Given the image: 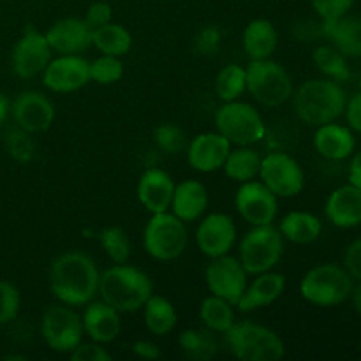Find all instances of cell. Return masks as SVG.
Masks as SVG:
<instances>
[{
	"instance_id": "obj_16",
	"label": "cell",
	"mask_w": 361,
	"mask_h": 361,
	"mask_svg": "<svg viewBox=\"0 0 361 361\" xmlns=\"http://www.w3.org/2000/svg\"><path fill=\"white\" fill-rule=\"evenodd\" d=\"M11 115L20 129L27 133H44L55 122V108L39 92H21L11 104Z\"/></svg>"
},
{
	"instance_id": "obj_8",
	"label": "cell",
	"mask_w": 361,
	"mask_h": 361,
	"mask_svg": "<svg viewBox=\"0 0 361 361\" xmlns=\"http://www.w3.org/2000/svg\"><path fill=\"white\" fill-rule=\"evenodd\" d=\"M189 243L185 222L175 214H152L143 233V245L148 256L157 261H173L183 254Z\"/></svg>"
},
{
	"instance_id": "obj_48",
	"label": "cell",
	"mask_w": 361,
	"mask_h": 361,
	"mask_svg": "<svg viewBox=\"0 0 361 361\" xmlns=\"http://www.w3.org/2000/svg\"><path fill=\"white\" fill-rule=\"evenodd\" d=\"M349 183H353V185L361 189V152L356 154L351 166H349Z\"/></svg>"
},
{
	"instance_id": "obj_43",
	"label": "cell",
	"mask_w": 361,
	"mask_h": 361,
	"mask_svg": "<svg viewBox=\"0 0 361 361\" xmlns=\"http://www.w3.org/2000/svg\"><path fill=\"white\" fill-rule=\"evenodd\" d=\"M69 358L73 361H111V353L104 348V344H97L92 341L90 344L81 342L74 351L69 353Z\"/></svg>"
},
{
	"instance_id": "obj_37",
	"label": "cell",
	"mask_w": 361,
	"mask_h": 361,
	"mask_svg": "<svg viewBox=\"0 0 361 361\" xmlns=\"http://www.w3.org/2000/svg\"><path fill=\"white\" fill-rule=\"evenodd\" d=\"M6 150L11 157L14 159L20 164H28V162L34 159L35 155V145L34 140L30 137V133L20 129V127H14V129L7 130L6 134Z\"/></svg>"
},
{
	"instance_id": "obj_51",
	"label": "cell",
	"mask_w": 361,
	"mask_h": 361,
	"mask_svg": "<svg viewBox=\"0 0 361 361\" xmlns=\"http://www.w3.org/2000/svg\"><path fill=\"white\" fill-rule=\"evenodd\" d=\"M360 90H361V78H360Z\"/></svg>"
},
{
	"instance_id": "obj_50",
	"label": "cell",
	"mask_w": 361,
	"mask_h": 361,
	"mask_svg": "<svg viewBox=\"0 0 361 361\" xmlns=\"http://www.w3.org/2000/svg\"><path fill=\"white\" fill-rule=\"evenodd\" d=\"M351 293H353V305H355V309L361 314V286H358V288Z\"/></svg>"
},
{
	"instance_id": "obj_31",
	"label": "cell",
	"mask_w": 361,
	"mask_h": 361,
	"mask_svg": "<svg viewBox=\"0 0 361 361\" xmlns=\"http://www.w3.org/2000/svg\"><path fill=\"white\" fill-rule=\"evenodd\" d=\"M180 348L187 358L194 361H210L217 356V334L208 328H190L180 335Z\"/></svg>"
},
{
	"instance_id": "obj_6",
	"label": "cell",
	"mask_w": 361,
	"mask_h": 361,
	"mask_svg": "<svg viewBox=\"0 0 361 361\" xmlns=\"http://www.w3.org/2000/svg\"><path fill=\"white\" fill-rule=\"evenodd\" d=\"M215 126L217 133L236 147H252L267 137L263 116L247 102H224L215 113Z\"/></svg>"
},
{
	"instance_id": "obj_3",
	"label": "cell",
	"mask_w": 361,
	"mask_h": 361,
	"mask_svg": "<svg viewBox=\"0 0 361 361\" xmlns=\"http://www.w3.org/2000/svg\"><path fill=\"white\" fill-rule=\"evenodd\" d=\"M293 104L302 122L319 127L335 122L344 113L348 97L337 81L310 80L293 92Z\"/></svg>"
},
{
	"instance_id": "obj_34",
	"label": "cell",
	"mask_w": 361,
	"mask_h": 361,
	"mask_svg": "<svg viewBox=\"0 0 361 361\" xmlns=\"http://www.w3.org/2000/svg\"><path fill=\"white\" fill-rule=\"evenodd\" d=\"M247 90V73L245 67H240L236 63L222 67L215 80V92L219 99L224 102L238 101L240 95Z\"/></svg>"
},
{
	"instance_id": "obj_29",
	"label": "cell",
	"mask_w": 361,
	"mask_h": 361,
	"mask_svg": "<svg viewBox=\"0 0 361 361\" xmlns=\"http://www.w3.org/2000/svg\"><path fill=\"white\" fill-rule=\"evenodd\" d=\"M143 314L147 330L154 334L155 337L171 334L178 323V314H176L175 305L164 296L152 295L143 305Z\"/></svg>"
},
{
	"instance_id": "obj_49",
	"label": "cell",
	"mask_w": 361,
	"mask_h": 361,
	"mask_svg": "<svg viewBox=\"0 0 361 361\" xmlns=\"http://www.w3.org/2000/svg\"><path fill=\"white\" fill-rule=\"evenodd\" d=\"M11 113V104H9V99L6 97V95L0 92V126H2L4 122H6L7 115Z\"/></svg>"
},
{
	"instance_id": "obj_40",
	"label": "cell",
	"mask_w": 361,
	"mask_h": 361,
	"mask_svg": "<svg viewBox=\"0 0 361 361\" xmlns=\"http://www.w3.org/2000/svg\"><path fill=\"white\" fill-rule=\"evenodd\" d=\"M20 305L21 296L16 286L7 281H0V326L16 319Z\"/></svg>"
},
{
	"instance_id": "obj_18",
	"label": "cell",
	"mask_w": 361,
	"mask_h": 361,
	"mask_svg": "<svg viewBox=\"0 0 361 361\" xmlns=\"http://www.w3.org/2000/svg\"><path fill=\"white\" fill-rule=\"evenodd\" d=\"M233 145L221 133L197 134L187 145V161L200 173L217 171L224 166Z\"/></svg>"
},
{
	"instance_id": "obj_25",
	"label": "cell",
	"mask_w": 361,
	"mask_h": 361,
	"mask_svg": "<svg viewBox=\"0 0 361 361\" xmlns=\"http://www.w3.org/2000/svg\"><path fill=\"white\" fill-rule=\"evenodd\" d=\"M321 32L344 56H361V18L345 14L338 20H321Z\"/></svg>"
},
{
	"instance_id": "obj_41",
	"label": "cell",
	"mask_w": 361,
	"mask_h": 361,
	"mask_svg": "<svg viewBox=\"0 0 361 361\" xmlns=\"http://www.w3.org/2000/svg\"><path fill=\"white\" fill-rule=\"evenodd\" d=\"M355 0H312V7L319 14L321 20L330 21L345 16L353 7Z\"/></svg>"
},
{
	"instance_id": "obj_7",
	"label": "cell",
	"mask_w": 361,
	"mask_h": 361,
	"mask_svg": "<svg viewBox=\"0 0 361 361\" xmlns=\"http://www.w3.org/2000/svg\"><path fill=\"white\" fill-rule=\"evenodd\" d=\"M353 281L348 270L337 264H319L305 274L300 284V293L316 307H337L349 298Z\"/></svg>"
},
{
	"instance_id": "obj_1",
	"label": "cell",
	"mask_w": 361,
	"mask_h": 361,
	"mask_svg": "<svg viewBox=\"0 0 361 361\" xmlns=\"http://www.w3.org/2000/svg\"><path fill=\"white\" fill-rule=\"evenodd\" d=\"M99 274L88 254L69 250L56 257L49 268V289L60 303L81 307L99 295Z\"/></svg>"
},
{
	"instance_id": "obj_23",
	"label": "cell",
	"mask_w": 361,
	"mask_h": 361,
	"mask_svg": "<svg viewBox=\"0 0 361 361\" xmlns=\"http://www.w3.org/2000/svg\"><path fill=\"white\" fill-rule=\"evenodd\" d=\"M326 215L337 228L361 224V189L353 183L335 189L326 201Z\"/></svg>"
},
{
	"instance_id": "obj_33",
	"label": "cell",
	"mask_w": 361,
	"mask_h": 361,
	"mask_svg": "<svg viewBox=\"0 0 361 361\" xmlns=\"http://www.w3.org/2000/svg\"><path fill=\"white\" fill-rule=\"evenodd\" d=\"M200 317L203 321L204 328L215 331V334L224 335L229 328L235 324V305L226 302L224 298L210 295L201 302Z\"/></svg>"
},
{
	"instance_id": "obj_42",
	"label": "cell",
	"mask_w": 361,
	"mask_h": 361,
	"mask_svg": "<svg viewBox=\"0 0 361 361\" xmlns=\"http://www.w3.org/2000/svg\"><path fill=\"white\" fill-rule=\"evenodd\" d=\"M222 42V34L217 27L210 25V27H204L200 34L194 39V48L200 55H215L221 48Z\"/></svg>"
},
{
	"instance_id": "obj_5",
	"label": "cell",
	"mask_w": 361,
	"mask_h": 361,
	"mask_svg": "<svg viewBox=\"0 0 361 361\" xmlns=\"http://www.w3.org/2000/svg\"><path fill=\"white\" fill-rule=\"evenodd\" d=\"M247 73V92L264 108H277L293 97V80L281 63L267 60H250Z\"/></svg>"
},
{
	"instance_id": "obj_12",
	"label": "cell",
	"mask_w": 361,
	"mask_h": 361,
	"mask_svg": "<svg viewBox=\"0 0 361 361\" xmlns=\"http://www.w3.org/2000/svg\"><path fill=\"white\" fill-rule=\"evenodd\" d=\"M53 59V49L44 34L28 25L20 41L11 53V66L14 74L21 80H32L44 73L46 66Z\"/></svg>"
},
{
	"instance_id": "obj_30",
	"label": "cell",
	"mask_w": 361,
	"mask_h": 361,
	"mask_svg": "<svg viewBox=\"0 0 361 361\" xmlns=\"http://www.w3.org/2000/svg\"><path fill=\"white\" fill-rule=\"evenodd\" d=\"M92 46H95L101 55L123 56L133 48V35L126 27L109 21L92 30Z\"/></svg>"
},
{
	"instance_id": "obj_24",
	"label": "cell",
	"mask_w": 361,
	"mask_h": 361,
	"mask_svg": "<svg viewBox=\"0 0 361 361\" xmlns=\"http://www.w3.org/2000/svg\"><path fill=\"white\" fill-rule=\"evenodd\" d=\"M208 190L197 180H185L175 185L171 210L180 221L194 222L207 212Z\"/></svg>"
},
{
	"instance_id": "obj_10",
	"label": "cell",
	"mask_w": 361,
	"mask_h": 361,
	"mask_svg": "<svg viewBox=\"0 0 361 361\" xmlns=\"http://www.w3.org/2000/svg\"><path fill=\"white\" fill-rule=\"evenodd\" d=\"M41 334L51 351L69 355L83 341V321L69 305H49L42 314Z\"/></svg>"
},
{
	"instance_id": "obj_26",
	"label": "cell",
	"mask_w": 361,
	"mask_h": 361,
	"mask_svg": "<svg viewBox=\"0 0 361 361\" xmlns=\"http://www.w3.org/2000/svg\"><path fill=\"white\" fill-rule=\"evenodd\" d=\"M314 147L330 161H344L355 152V136L351 130L344 126L330 122L319 126L314 136Z\"/></svg>"
},
{
	"instance_id": "obj_4",
	"label": "cell",
	"mask_w": 361,
	"mask_h": 361,
	"mask_svg": "<svg viewBox=\"0 0 361 361\" xmlns=\"http://www.w3.org/2000/svg\"><path fill=\"white\" fill-rule=\"evenodd\" d=\"M224 335L231 355L242 361H279L286 356L284 341L259 323L235 321Z\"/></svg>"
},
{
	"instance_id": "obj_38",
	"label": "cell",
	"mask_w": 361,
	"mask_h": 361,
	"mask_svg": "<svg viewBox=\"0 0 361 361\" xmlns=\"http://www.w3.org/2000/svg\"><path fill=\"white\" fill-rule=\"evenodd\" d=\"M123 63L120 56L101 55L90 62V81L99 85H113L122 80Z\"/></svg>"
},
{
	"instance_id": "obj_46",
	"label": "cell",
	"mask_w": 361,
	"mask_h": 361,
	"mask_svg": "<svg viewBox=\"0 0 361 361\" xmlns=\"http://www.w3.org/2000/svg\"><path fill=\"white\" fill-rule=\"evenodd\" d=\"M344 111L351 129H355L356 133H361V94H356L355 97L349 99Z\"/></svg>"
},
{
	"instance_id": "obj_47",
	"label": "cell",
	"mask_w": 361,
	"mask_h": 361,
	"mask_svg": "<svg viewBox=\"0 0 361 361\" xmlns=\"http://www.w3.org/2000/svg\"><path fill=\"white\" fill-rule=\"evenodd\" d=\"M133 353L137 356V358L143 360H159L162 356L161 348L157 344H154L152 341H137L133 344Z\"/></svg>"
},
{
	"instance_id": "obj_44",
	"label": "cell",
	"mask_w": 361,
	"mask_h": 361,
	"mask_svg": "<svg viewBox=\"0 0 361 361\" xmlns=\"http://www.w3.org/2000/svg\"><path fill=\"white\" fill-rule=\"evenodd\" d=\"M113 18V9L111 6H109L108 2H92L90 6H88L87 9V14H85V23L88 25V27L92 28V30H95V28L102 27V25L109 23Z\"/></svg>"
},
{
	"instance_id": "obj_28",
	"label": "cell",
	"mask_w": 361,
	"mask_h": 361,
	"mask_svg": "<svg viewBox=\"0 0 361 361\" xmlns=\"http://www.w3.org/2000/svg\"><path fill=\"white\" fill-rule=\"evenodd\" d=\"M321 221L316 215L309 212H291L282 219L279 231L288 242L296 245H307L319 238L321 235Z\"/></svg>"
},
{
	"instance_id": "obj_2",
	"label": "cell",
	"mask_w": 361,
	"mask_h": 361,
	"mask_svg": "<svg viewBox=\"0 0 361 361\" xmlns=\"http://www.w3.org/2000/svg\"><path fill=\"white\" fill-rule=\"evenodd\" d=\"M101 300L120 314L136 312L143 309L147 300L154 295V284L143 270L130 264H113L99 279Z\"/></svg>"
},
{
	"instance_id": "obj_17",
	"label": "cell",
	"mask_w": 361,
	"mask_h": 361,
	"mask_svg": "<svg viewBox=\"0 0 361 361\" xmlns=\"http://www.w3.org/2000/svg\"><path fill=\"white\" fill-rule=\"evenodd\" d=\"M235 242L236 226L229 215L210 214L197 226V249L210 259L229 254V250L235 247Z\"/></svg>"
},
{
	"instance_id": "obj_35",
	"label": "cell",
	"mask_w": 361,
	"mask_h": 361,
	"mask_svg": "<svg viewBox=\"0 0 361 361\" xmlns=\"http://www.w3.org/2000/svg\"><path fill=\"white\" fill-rule=\"evenodd\" d=\"M314 63L324 76L331 78L337 83H344L351 78L345 56L334 46H319L314 51Z\"/></svg>"
},
{
	"instance_id": "obj_11",
	"label": "cell",
	"mask_w": 361,
	"mask_h": 361,
	"mask_svg": "<svg viewBox=\"0 0 361 361\" xmlns=\"http://www.w3.org/2000/svg\"><path fill=\"white\" fill-rule=\"evenodd\" d=\"M259 178L277 197L298 196L305 185V175L295 157L286 152H270L261 159Z\"/></svg>"
},
{
	"instance_id": "obj_22",
	"label": "cell",
	"mask_w": 361,
	"mask_h": 361,
	"mask_svg": "<svg viewBox=\"0 0 361 361\" xmlns=\"http://www.w3.org/2000/svg\"><path fill=\"white\" fill-rule=\"evenodd\" d=\"M286 291V277L282 274H274V271H264V274L256 275L252 282H249L243 291L242 298L236 303L242 312H254L257 309L271 305L277 302Z\"/></svg>"
},
{
	"instance_id": "obj_13",
	"label": "cell",
	"mask_w": 361,
	"mask_h": 361,
	"mask_svg": "<svg viewBox=\"0 0 361 361\" xmlns=\"http://www.w3.org/2000/svg\"><path fill=\"white\" fill-rule=\"evenodd\" d=\"M204 281L210 289V295L224 298L226 302L236 307L249 284V274L240 259L226 254V256L214 257L208 263L204 270Z\"/></svg>"
},
{
	"instance_id": "obj_39",
	"label": "cell",
	"mask_w": 361,
	"mask_h": 361,
	"mask_svg": "<svg viewBox=\"0 0 361 361\" xmlns=\"http://www.w3.org/2000/svg\"><path fill=\"white\" fill-rule=\"evenodd\" d=\"M155 145L166 154H178L187 148V136L176 123H162L154 133Z\"/></svg>"
},
{
	"instance_id": "obj_9",
	"label": "cell",
	"mask_w": 361,
	"mask_h": 361,
	"mask_svg": "<svg viewBox=\"0 0 361 361\" xmlns=\"http://www.w3.org/2000/svg\"><path fill=\"white\" fill-rule=\"evenodd\" d=\"M284 252V236L274 224L252 226L240 242V263L249 275L270 271Z\"/></svg>"
},
{
	"instance_id": "obj_45",
	"label": "cell",
	"mask_w": 361,
	"mask_h": 361,
	"mask_svg": "<svg viewBox=\"0 0 361 361\" xmlns=\"http://www.w3.org/2000/svg\"><path fill=\"white\" fill-rule=\"evenodd\" d=\"M344 261H345V270L349 271V275L361 281V238L349 245Z\"/></svg>"
},
{
	"instance_id": "obj_19",
	"label": "cell",
	"mask_w": 361,
	"mask_h": 361,
	"mask_svg": "<svg viewBox=\"0 0 361 361\" xmlns=\"http://www.w3.org/2000/svg\"><path fill=\"white\" fill-rule=\"evenodd\" d=\"M44 35L56 55H81L92 46V28L81 18L59 20Z\"/></svg>"
},
{
	"instance_id": "obj_15",
	"label": "cell",
	"mask_w": 361,
	"mask_h": 361,
	"mask_svg": "<svg viewBox=\"0 0 361 361\" xmlns=\"http://www.w3.org/2000/svg\"><path fill=\"white\" fill-rule=\"evenodd\" d=\"M42 81L56 94L76 92L90 83V62L81 55H59L46 66Z\"/></svg>"
},
{
	"instance_id": "obj_14",
	"label": "cell",
	"mask_w": 361,
	"mask_h": 361,
	"mask_svg": "<svg viewBox=\"0 0 361 361\" xmlns=\"http://www.w3.org/2000/svg\"><path fill=\"white\" fill-rule=\"evenodd\" d=\"M279 197L256 178L242 183L235 197L236 210L250 226L274 224L279 214Z\"/></svg>"
},
{
	"instance_id": "obj_27",
	"label": "cell",
	"mask_w": 361,
	"mask_h": 361,
	"mask_svg": "<svg viewBox=\"0 0 361 361\" xmlns=\"http://www.w3.org/2000/svg\"><path fill=\"white\" fill-rule=\"evenodd\" d=\"M243 49L250 60L271 59L279 46V32L270 20L257 18L243 30Z\"/></svg>"
},
{
	"instance_id": "obj_32",
	"label": "cell",
	"mask_w": 361,
	"mask_h": 361,
	"mask_svg": "<svg viewBox=\"0 0 361 361\" xmlns=\"http://www.w3.org/2000/svg\"><path fill=\"white\" fill-rule=\"evenodd\" d=\"M222 168L233 182L245 183L259 176L261 157L250 147H238L236 150L231 148Z\"/></svg>"
},
{
	"instance_id": "obj_20",
	"label": "cell",
	"mask_w": 361,
	"mask_h": 361,
	"mask_svg": "<svg viewBox=\"0 0 361 361\" xmlns=\"http://www.w3.org/2000/svg\"><path fill=\"white\" fill-rule=\"evenodd\" d=\"M175 182L161 168H150L137 182V200L150 214H161L171 208Z\"/></svg>"
},
{
	"instance_id": "obj_21",
	"label": "cell",
	"mask_w": 361,
	"mask_h": 361,
	"mask_svg": "<svg viewBox=\"0 0 361 361\" xmlns=\"http://www.w3.org/2000/svg\"><path fill=\"white\" fill-rule=\"evenodd\" d=\"M81 321H83L85 334L97 344H109L122 331L120 312L102 300L101 302L92 300L90 303H87Z\"/></svg>"
},
{
	"instance_id": "obj_36",
	"label": "cell",
	"mask_w": 361,
	"mask_h": 361,
	"mask_svg": "<svg viewBox=\"0 0 361 361\" xmlns=\"http://www.w3.org/2000/svg\"><path fill=\"white\" fill-rule=\"evenodd\" d=\"M99 242L104 249L106 256L113 261L115 264L127 263L130 257V240L127 233L118 226H109L99 233Z\"/></svg>"
}]
</instances>
